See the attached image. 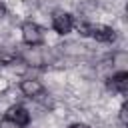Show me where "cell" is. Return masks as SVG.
<instances>
[{
    "instance_id": "6da1fadb",
    "label": "cell",
    "mask_w": 128,
    "mask_h": 128,
    "mask_svg": "<svg viewBox=\"0 0 128 128\" xmlns=\"http://www.w3.org/2000/svg\"><path fill=\"white\" fill-rule=\"evenodd\" d=\"M22 40L28 46H40L44 42V30L36 22H24L22 24Z\"/></svg>"
},
{
    "instance_id": "7a4b0ae2",
    "label": "cell",
    "mask_w": 128,
    "mask_h": 128,
    "mask_svg": "<svg viewBox=\"0 0 128 128\" xmlns=\"http://www.w3.org/2000/svg\"><path fill=\"white\" fill-rule=\"evenodd\" d=\"M52 26H54V30L58 34H68L72 30V16L68 12L58 10V12L52 14Z\"/></svg>"
},
{
    "instance_id": "3957f363",
    "label": "cell",
    "mask_w": 128,
    "mask_h": 128,
    "mask_svg": "<svg viewBox=\"0 0 128 128\" xmlns=\"http://www.w3.org/2000/svg\"><path fill=\"white\" fill-rule=\"evenodd\" d=\"M90 36H94L98 42H114L116 38L114 30L104 24H90Z\"/></svg>"
},
{
    "instance_id": "277c9868",
    "label": "cell",
    "mask_w": 128,
    "mask_h": 128,
    "mask_svg": "<svg viewBox=\"0 0 128 128\" xmlns=\"http://www.w3.org/2000/svg\"><path fill=\"white\" fill-rule=\"evenodd\" d=\"M110 88H112L114 92L126 94V90H128V74H126L124 70L116 72V74H114V76L110 78Z\"/></svg>"
},
{
    "instance_id": "5b68a950",
    "label": "cell",
    "mask_w": 128,
    "mask_h": 128,
    "mask_svg": "<svg viewBox=\"0 0 128 128\" xmlns=\"http://www.w3.org/2000/svg\"><path fill=\"white\" fill-rule=\"evenodd\" d=\"M6 116L12 118L14 122H18L20 126H26V124L30 122V114H28V110L22 108V106H12V108H8Z\"/></svg>"
},
{
    "instance_id": "8992f818",
    "label": "cell",
    "mask_w": 128,
    "mask_h": 128,
    "mask_svg": "<svg viewBox=\"0 0 128 128\" xmlns=\"http://www.w3.org/2000/svg\"><path fill=\"white\" fill-rule=\"evenodd\" d=\"M20 90H22V94H24V96L34 98V96H38V94H40L44 88H42V84H40L38 80L28 78V80H22V82H20Z\"/></svg>"
},
{
    "instance_id": "52a82bcc",
    "label": "cell",
    "mask_w": 128,
    "mask_h": 128,
    "mask_svg": "<svg viewBox=\"0 0 128 128\" xmlns=\"http://www.w3.org/2000/svg\"><path fill=\"white\" fill-rule=\"evenodd\" d=\"M22 58H24V62L30 64V66H42V64H44V54H42L38 48L24 50V52H22Z\"/></svg>"
},
{
    "instance_id": "ba28073f",
    "label": "cell",
    "mask_w": 128,
    "mask_h": 128,
    "mask_svg": "<svg viewBox=\"0 0 128 128\" xmlns=\"http://www.w3.org/2000/svg\"><path fill=\"white\" fill-rule=\"evenodd\" d=\"M126 60H128L126 52H116V54L112 56V64L118 66V68H124V66H126Z\"/></svg>"
},
{
    "instance_id": "9c48e42d",
    "label": "cell",
    "mask_w": 128,
    "mask_h": 128,
    "mask_svg": "<svg viewBox=\"0 0 128 128\" xmlns=\"http://www.w3.org/2000/svg\"><path fill=\"white\" fill-rule=\"evenodd\" d=\"M0 128H22V126H20L18 122H14L12 118H8V116H6V118H2V120H0Z\"/></svg>"
},
{
    "instance_id": "30bf717a",
    "label": "cell",
    "mask_w": 128,
    "mask_h": 128,
    "mask_svg": "<svg viewBox=\"0 0 128 128\" xmlns=\"http://www.w3.org/2000/svg\"><path fill=\"white\" fill-rule=\"evenodd\" d=\"M78 32H80L82 36H90V24H86V22H78Z\"/></svg>"
},
{
    "instance_id": "8fae6325",
    "label": "cell",
    "mask_w": 128,
    "mask_h": 128,
    "mask_svg": "<svg viewBox=\"0 0 128 128\" xmlns=\"http://www.w3.org/2000/svg\"><path fill=\"white\" fill-rule=\"evenodd\" d=\"M120 122L122 124L128 122V104H122V108H120Z\"/></svg>"
},
{
    "instance_id": "7c38bea8",
    "label": "cell",
    "mask_w": 128,
    "mask_h": 128,
    "mask_svg": "<svg viewBox=\"0 0 128 128\" xmlns=\"http://www.w3.org/2000/svg\"><path fill=\"white\" fill-rule=\"evenodd\" d=\"M70 128H90L88 124H82V122H76V124H72Z\"/></svg>"
},
{
    "instance_id": "4fadbf2b",
    "label": "cell",
    "mask_w": 128,
    "mask_h": 128,
    "mask_svg": "<svg viewBox=\"0 0 128 128\" xmlns=\"http://www.w3.org/2000/svg\"><path fill=\"white\" fill-rule=\"evenodd\" d=\"M4 14H6V6H4V4H2V2H0V18H2V16H4Z\"/></svg>"
}]
</instances>
